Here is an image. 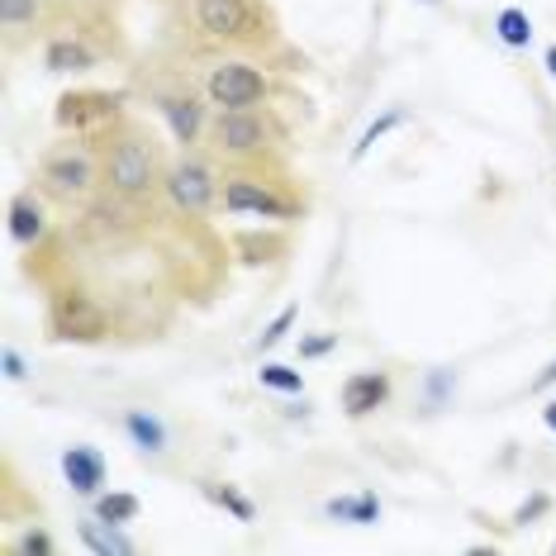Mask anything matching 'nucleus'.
Here are the masks:
<instances>
[{"label":"nucleus","mask_w":556,"mask_h":556,"mask_svg":"<svg viewBox=\"0 0 556 556\" xmlns=\"http://www.w3.org/2000/svg\"><path fill=\"white\" fill-rule=\"evenodd\" d=\"M257 381L267 390H281V395H305V376H300L295 366H281V362H262Z\"/></svg>","instance_id":"nucleus-21"},{"label":"nucleus","mask_w":556,"mask_h":556,"mask_svg":"<svg viewBox=\"0 0 556 556\" xmlns=\"http://www.w3.org/2000/svg\"><path fill=\"white\" fill-rule=\"evenodd\" d=\"M157 100V110H162V119H167V129L176 143L191 153L195 143H205V129H210V105L200 100V91H191V86H157L153 91Z\"/></svg>","instance_id":"nucleus-10"},{"label":"nucleus","mask_w":556,"mask_h":556,"mask_svg":"<svg viewBox=\"0 0 556 556\" xmlns=\"http://www.w3.org/2000/svg\"><path fill=\"white\" fill-rule=\"evenodd\" d=\"M124 428H129V438H134L143 452H162V447H167V428H162V424L153 419V414L134 409L129 419H124Z\"/></svg>","instance_id":"nucleus-19"},{"label":"nucleus","mask_w":556,"mask_h":556,"mask_svg":"<svg viewBox=\"0 0 556 556\" xmlns=\"http://www.w3.org/2000/svg\"><path fill=\"white\" fill-rule=\"evenodd\" d=\"M0 362H5V376H10V381H24V357H20L15 348H5V357H0Z\"/></svg>","instance_id":"nucleus-28"},{"label":"nucleus","mask_w":556,"mask_h":556,"mask_svg":"<svg viewBox=\"0 0 556 556\" xmlns=\"http://www.w3.org/2000/svg\"><path fill=\"white\" fill-rule=\"evenodd\" d=\"M162 200H167L176 214H186V219H205L210 210H219L224 205V176L214 172V157L186 153L181 162H172Z\"/></svg>","instance_id":"nucleus-7"},{"label":"nucleus","mask_w":556,"mask_h":556,"mask_svg":"<svg viewBox=\"0 0 556 556\" xmlns=\"http://www.w3.org/2000/svg\"><path fill=\"white\" fill-rule=\"evenodd\" d=\"M338 348V333H319V338H300V357L314 362V357H328Z\"/></svg>","instance_id":"nucleus-26"},{"label":"nucleus","mask_w":556,"mask_h":556,"mask_svg":"<svg viewBox=\"0 0 556 556\" xmlns=\"http://www.w3.org/2000/svg\"><path fill=\"white\" fill-rule=\"evenodd\" d=\"M552 386H556V357H552L547 366H542L533 381H528V390H533V395H542V390H552Z\"/></svg>","instance_id":"nucleus-27"},{"label":"nucleus","mask_w":556,"mask_h":556,"mask_svg":"<svg viewBox=\"0 0 556 556\" xmlns=\"http://www.w3.org/2000/svg\"><path fill=\"white\" fill-rule=\"evenodd\" d=\"M205 157L224 167H281L286 134L267 110H219L205 129Z\"/></svg>","instance_id":"nucleus-2"},{"label":"nucleus","mask_w":556,"mask_h":556,"mask_svg":"<svg viewBox=\"0 0 556 556\" xmlns=\"http://www.w3.org/2000/svg\"><path fill=\"white\" fill-rule=\"evenodd\" d=\"M62 476H67V485L77 490V495L96 500L100 485H105V457H100L96 447H86V442H77V447L62 452Z\"/></svg>","instance_id":"nucleus-13"},{"label":"nucleus","mask_w":556,"mask_h":556,"mask_svg":"<svg viewBox=\"0 0 556 556\" xmlns=\"http://www.w3.org/2000/svg\"><path fill=\"white\" fill-rule=\"evenodd\" d=\"M328 518H343L352 528H371L376 518H381V500H376L371 490H362V495H338V500H328Z\"/></svg>","instance_id":"nucleus-16"},{"label":"nucleus","mask_w":556,"mask_h":556,"mask_svg":"<svg viewBox=\"0 0 556 556\" xmlns=\"http://www.w3.org/2000/svg\"><path fill=\"white\" fill-rule=\"evenodd\" d=\"M224 210L252 219H300V195L286 186L281 167H224Z\"/></svg>","instance_id":"nucleus-4"},{"label":"nucleus","mask_w":556,"mask_h":556,"mask_svg":"<svg viewBox=\"0 0 556 556\" xmlns=\"http://www.w3.org/2000/svg\"><path fill=\"white\" fill-rule=\"evenodd\" d=\"M390 400V376L386 371H352L343 390H338V404H343L348 419H366Z\"/></svg>","instance_id":"nucleus-12"},{"label":"nucleus","mask_w":556,"mask_h":556,"mask_svg":"<svg viewBox=\"0 0 556 556\" xmlns=\"http://www.w3.org/2000/svg\"><path fill=\"white\" fill-rule=\"evenodd\" d=\"M15 552H20V556H53L58 547H53V538H48L43 528H29V533L15 542Z\"/></svg>","instance_id":"nucleus-25"},{"label":"nucleus","mask_w":556,"mask_h":556,"mask_svg":"<svg viewBox=\"0 0 556 556\" xmlns=\"http://www.w3.org/2000/svg\"><path fill=\"white\" fill-rule=\"evenodd\" d=\"M43 62H48V72H91L96 67V53L81 39L62 34V39H53V43L43 48Z\"/></svg>","instance_id":"nucleus-15"},{"label":"nucleus","mask_w":556,"mask_h":556,"mask_svg":"<svg viewBox=\"0 0 556 556\" xmlns=\"http://www.w3.org/2000/svg\"><path fill=\"white\" fill-rule=\"evenodd\" d=\"M542 509H547V495H533V500L523 504V509H518V523H528V518H538Z\"/></svg>","instance_id":"nucleus-29"},{"label":"nucleus","mask_w":556,"mask_h":556,"mask_svg":"<svg viewBox=\"0 0 556 556\" xmlns=\"http://www.w3.org/2000/svg\"><path fill=\"white\" fill-rule=\"evenodd\" d=\"M48 333L58 343H100V338H110V305L96 290L62 286L48 300Z\"/></svg>","instance_id":"nucleus-6"},{"label":"nucleus","mask_w":556,"mask_h":556,"mask_svg":"<svg viewBox=\"0 0 556 556\" xmlns=\"http://www.w3.org/2000/svg\"><path fill=\"white\" fill-rule=\"evenodd\" d=\"M5 229L20 248H39L48 238V200L39 191H20L5 210Z\"/></svg>","instance_id":"nucleus-11"},{"label":"nucleus","mask_w":556,"mask_h":556,"mask_svg":"<svg viewBox=\"0 0 556 556\" xmlns=\"http://www.w3.org/2000/svg\"><path fill=\"white\" fill-rule=\"evenodd\" d=\"M542 424H547L552 433H556V400H547V404H542Z\"/></svg>","instance_id":"nucleus-30"},{"label":"nucleus","mask_w":556,"mask_h":556,"mask_svg":"<svg viewBox=\"0 0 556 556\" xmlns=\"http://www.w3.org/2000/svg\"><path fill=\"white\" fill-rule=\"evenodd\" d=\"M34 191L43 200H53L58 210L81 214L100 195V148L96 138H62L39 157V176H34Z\"/></svg>","instance_id":"nucleus-3"},{"label":"nucleus","mask_w":556,"mask_h":556,"mask_svg":"<svg viewBox=\"0 0 556 556\" xmlns=\"http://www.w3.org/2000/svg\"><path fill=\"white\" fill-rule=\"evenodd\" d=\"M547 72H552V77H556V43L547 48Z\"/></svg>","instance_id":"nucleus-31"},{"label":"nucleus","mask_w":556,"mask_h":556,"mask_svg":"<svg viewBox=\"0 0 556 556\" xmlns=\"http://www.w3.org/2000/svg\"><path fill=\"white\" fill-rule=\"evenodd\" d=\"M205 100L214 110H257L267 100V77L243 58H224L205 77Z\"/></svg>","instance_id":"nucleus-8"},{"label":"nucleus","mask_w":556,"mask_h":556,"mask_svg":"<svg viewBox=\"0 0 556 556\" xmlns=\"http://www.w3.org/2000/svg\"><path fill=\"white\" fill-rule=\"evenodd\" d=\"M295 319H300V309H295V305H286V309L276 314V319H271L267 328H262L257 348H262V352H271L276 343H286V333H290V328H295Z\"/></svg>","instance_id":"nucleus-23"},{"label":"nucleus","mask_w":556,"mask_h":556,"mask_svg":"<svg viewBox=\"0 0 556 556\" xmlns=\"http://www.w3.org/2000/svg\"><path fill=\"white\" fill-rule=\"evenodd\" d=\"M0 20H5V29H24L39 20V0H0Z\"/></svg>","instance_id":"nucleus-24"},{"label":"nucleus","mask_w":556,"mask_h":556,"mask_svg":"<svg viewBox=\"0 0 556 556\" xmlns=\"http://www.w3.org/2000/svg\"><path fill=\"white\" fill-rule=\"evenodd\" d=\"M100 143V191L129 200V205H157L162 186H167V162H162L157 138L138 119H115Z\"/></svg>","instance_id":"nucleus-1"},{"label":"nucleus","mask_w":556,"mask_h":556,"mask_svg":"<svg viewBox=\"0 0 556 556\" xmlns=\"http://www.w3.org/2000/svg\"><path fill=\"white\" fill-rule=\"evenodd\" d=\"M428 5H433V0H428Z\"/></svg>","instance_id":"nucleus-32"},{"label":"nucleus","mask_w":556,"mask_h":556,"mask_svg":"<svg viewBox=\"0 0 556 556\" xmlns=\"http://www.w3.org/2000/svg\"><path fill=\"white\" fill-rule=\"evenodd\" d=\"M495 34H500V43H509V48H528L533 43V20H528V10H500L495 15Z\"/></svg>","instance_id":"nucleus-18"},{"label":"nucleus","mask_w":556,"mask_h":556,"mask_svg":"<svg viewBox=\"0 0 556 556\" xmlns=\"http://www.w3.org/2000/svg\"><path fill=\"white\" fill-rule=\"evenodd\" d=\"M138 509H143L138 495H124V490H115V495H96V518H105V523H115V528L134 523Z\"/></svg>","instance_id":"nucleus-20"},{"label":"nucleus","mask_w":556,"mask_h":556,"mask_svg":"<svg viewBox=\"0 0 556 556\" xmlns=\"http://www.w3.org/2000/svg\"><path fill=\"white\" fill-rule=\"evenodd\" d=\"M191 34L200 48H262L271 39L257 0H191Z\"/></svg>","instance_id":"nucleus-5"},{"label":"nucleus","mask_w":556,"mask_h":556,"mask_svg":"<svg viewBox=\"0 0 556 556\" xmlns=\"http://www.w3.org/2000/svg\"><path fill=\"white\" fill-rule=\"evenodd\" d=\"M62 134H81L96 138L105 134L115 119H124V91H67L53 110Z\"/></svg>","instance_id":"nucleus-9"},{"label":"nucleus","mask_w":556,"mask_h":556,"mask_svg":"<svg viewBox=\"0 0 556 556\" xmlns=\"http://www.w3.org/2000/svg\"><path fill=\"white\" fill-rule=\"evenodd\" d=\"M77 538H81V547L96 556H134V542L124 538L115 523H105V518H77Z\"/></svg>","instance_id":"nucleus-14"},{"label":"nucleus","mask_w":556,"mask_h":556,"mask_svg":"<svg viewBox=\"0 0 556 556\" xmlns=\"http://www.w3.org/2000/svg\"><path fill=\"white\" fill-rule=\"evenodd\" d=\"M200 495H205L214 509H224V514H233L238 523H252L257 518V504H252L248 495H238L233 485H219V480H200Z\"/></svg>","instance_id":"nucleus-17"},{"label":"nucleus","mask_w":556,"mask_h":556,"mask_svg":"<svg viewBox=\"0 0 556 556\" xmlns=\"http://www.w3.org/2000/svg\"><path fill=\"white\" fill-rule=\"evenodd\" d=\"M404 119H409V115H404V110H386V115L381 119H371V124H366V134L357 138V148H352V162H362L366 153H371V148L376 143H381V138L390 134V129H400V124Z\"/></svg>","instance_id":"nucleus-22"}]
</instances>
